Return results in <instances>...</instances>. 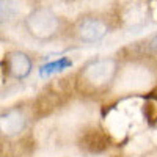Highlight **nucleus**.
I'll return each mask as SVG.
<instances>
[{
  "label": "nucleus",
  "mask_w": 157,
  "mask_h": 157,
  "mask_svg": "<svg viewBox=\"0 0 157 157\" xmlns=\"http://www.w3.org/2000/svg\"><path fill=\"white\" fill-rule=\"evenodd\" d=\"M27 27L36 38H50L58 29V17L50 10L38 8L29 16Z\"/></svg>",
  "instance_id": "f257e3e1"
},
{
  "label": "nucleus",
  "mask_w": 157,
  "mask_h": 157,
  "mask_svg": "<svg viewBox=\"0 0 157 157\" xmlns=\"http://www.w3.org/2000/svg\"><path fill=\"white\" fill-rule=\"evenodd\" d=\"M115 71H116L115 61L110 58H102V60H96L93 63H90L85 68L82 77H83L85 83L94 86V88H99V86L107 85L112 80L115 75Z\"/></svg>",
  "instance_id": "f03ea898"
},
{
  "label": "nucleus",
  "mask_w": 157,
  "mask_h": 157,
  "mask_svg": "<svg viewBox=\"0 0 157 157\" xmlns=\"http://www.w3.org/2000/svg\"><path fill=\"white\" fill-rule=\"evenodd\" d=\"M75 33L83 43H96L109 33V25L101 17L88 16L78 21Z\"/></svg>",
  "instance_id": "7ed1b4c3"
},
{
  "label": "nucleus",
  "mask_w": 157,
  "mask_h": 157,
  "mask_svg": "<svg viewBox=\"0 0 157 157\" xmlns=\"http://www.w3.org/2000/svg\"><path fill=\"white\" fill-rule=\"evenodd\" d=\"M6 68L13 77L24 78L32 71V60L22 52H11L6 57Z\"/></svg>",
  "instance_id": "20e7f679"
},
{
  "label": "nucleus",
  "mask_w": 157,
  "mask_h": 157,
  "mask_svg": "<svg viewBox=\"0 0 157 157\" xmlns=\"http://www.w3.org/2000/svg\"><path fill=\"white\" fill-rule=\"evenodd\" d=\"M24 126H25V120L16 110H13V112H10L5 116L0 118V129L8 135H14V134L21 132L24 129Z\"/></svg>",
  "instance_id": "39448f33"
},
{
  "label": "nucleus",
  "mask_w": 157,
  "mask_h": 157,
  "mask_svg": "<svg viewBox=\"0 0 157 157\" xmlns=\"http://www.w3.org/2000/svg\"><path fill=\"white\" fill-rule=\"evenodd\" d=\"M72 66V61L68 58V57H61L55 61H50V63H46L39 68V77H47V75H52V74H57V72H61L64 69H68Z\"/></svg>",
  "instance_id": "423d86ee"
},
{
  "label": "nucleus",
  "mask_w": 157,
  "mask_h": 157,
  "mask_svg": "<svg viewBox=\"0 0 157 157\" xmlns=\"http://www.w3.org/2000/svg\"><path fill=\"white\" fill-rule=\"evenodd\" d=\"M149 50L152 52L154 55H157V35L149 41Z\"/></svg>",
  "instance_id": "0eeeda50"
}]
</instances>
